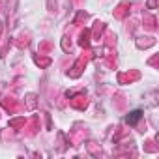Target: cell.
Masks as SVG:
<instances>
[{
  "mask_svg": "<svg viewBox=\"0 0 159 159\" xmlns=\"http://www.w3.org/2000/svg\"><path fill=\"white\" fill-rule=\"evenodd\" d=\"M138 116H141V112L137 111V112H133V116H131V118L127 116V122H135V120H138Z\"/></svg>",
  "mask_w": 159,
  "mask_h": 159,
  "instance_id": "1",
  "label": "cell"
}]
</instances>
